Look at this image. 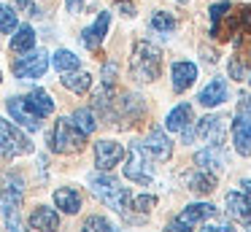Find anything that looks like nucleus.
Here are the masks:
<instances>
[{
	"label": "nucleus",
	"instance_id": "nucleus-7",
	"mask_svg": "<svg viewBox=\"0 0 251 232\" xmlns=\"http://www.w3.org/2000/svg\"><path fill=\"white\" fill-rule=\"evenodd\" d=\"M8 113H11V119L19 124V127L25 129H41V116H35L33 111H30V105L25 103V97H8Z\"/></svg>",
	"mask_w": 251,
	"mask_h": 232
},
{
	"label": "nucleus",
	"instance_id": "nucleus-1",
	"mask_svg": "<svg viewBox=\"0 0 251 232\" xmlns=\"http://www.w3.org/2000/svg\"><path fill=\"white\" fill-rule=\"evenodd\" d=\"M89 189H92V194L98 200H103L108 208L119 210V213H127L130 210V189L122 186L119 181H116L114 176H105V173H95V176H89Z\"/></svg>",
	"mask_w": 251,
	"mask_h": 232
},
{
	"label": "nucleus",
	"instance_id": "nucleus-33",
	"mask_svg": "<svg viewBox=\"0 0 251 232\" xmlns=\"http://www.w3.org/2000/svg\"><path fill=\"white\" fill-rule=\"evenodd\" d=\"M162 232H192V230H189V227L184 224V221H178V219H176V221H170V224L165 227Z\"/></svg>",
	"mask_w": 251,
	"mask_h": 232
},
{
	"label": "nucleus",
	"instance_id": "nucleus-30",
	"mask_svg": "<svg viewBox=\"0 0 251 232\" xmlns=\"http://www.w3.org/2000/svg\"><path fill=\"white\" fill-rule=\"evenodd\" d=\"M157 203V197H151V194H141V197H130V208L138 210V213H146V210H151V205Z\"/></svg>",
	"mask_w": 251,
	"mask_h": 232
},
{
	"label": "nucleus",
	"instance_id": "nucleus-6",
	"mask_svg": "<svg viewBox=\"0 0 251 232\" xmlns=\"http://www.w3.org/2000/svg\"><path fill=\"white\" fill-rule=\"evenodd\" d=\"M49 68V54L46 52H25V57H19L14 62V76L22 81H33V78H41Z\"/></svg>",
	"mask_w": 251,
	"mask_h": 232
},
{
	"label": "nucleus",
	"instance_id": "nucleus-34",
	"mask_svg": "<svg viewBox=\"0 0 251 232\" xmlns=\"http://www.w3.org/2000/svg\"><path fill=\"white\" fill-rule=\"evenodd\" d=\"M65 5H68V11H71V14H78V11H81V5H84V0H65Z\"/></svg>",
	"mask_w": 251,
	"mask_h": 232
},
{
	"label": "nucleus",
	"instance_id": "nucleus-18",
	"mask_svg": "<svg viewBox=\"0 0 251 232\" xmlns=\"http://www.w3.org/2000/svg\"><path fill=\"white\" fill-rule=\"evenodd\" d=\"M25 103L30 105V111L35 113V116H49V113H54V100H51V95L46 89H33L27 97H25Z\"/></svg>",
	"mask_w": 251,
	"mask_h": 232
},
{
	"label": "nucleus",
	"instance_id": "nucleus-37",
	"mask_svg": "<svg viewBox=\"0 0 251 232\" xmlns=\"http://www.w3.org/2000/svg\"><path fill=\"white\" fill-rule=\"evenodd\" d=\"M240 186L246 189V200L251 203V181H249V178H243V183H240Z\"/></svg>",
	"mask_w": 251,
	"mask_h": 232
},
{
	"label": "nucleus",
	"instance_id": "nucleus-10",
	"mask_svg": "<svg viewBox=\"0 0 251 232\" xmlns=\"http://www.w3.org/2000/svg\"><path fill=\"white\" fill-rule=\"evenodd\" d=\"M195 162L200 165V170H222L227 165V151L222 143H208V149L195 154Z\"/></svg>",
	"mask_w": 251,
	"mask_h": 232
},
{
	"label": "nucleus",
	"instance_id": "nucleus-38",
	"mask_svg": "<svg viewBox=\"0 0 251 232\" xmlns=\"http://www.w3.org/2000/svg\"><path fill=\"white\" fill-rule=\"evenodd\" d=\"M119 8L125 11L127 16H132V11H135V8H132V5H130V3H119Z\"/></svg>",
	"mask_w": 251,
	"mask_h": 232
},
{
	"label": "nucleus",
	"instance_id": "nucleus-28",
	"mask_svg": "<svg viewBox=\"0 0 251 232\" xmlns=\"http://www.w3.org/2000/svg\"><path fill=\"white\" fill-rule=\"evenodd\" d=\"M17 30V11L0 3V32H14Z\"/></svg>",
	"mask_w": 251,
	"mask_h": 232
},
{
	"label": "nucleus",
	"instance_id": "nucleus-24",
	"mask_svg": "<svg viewBox=\"0 0 251 232\" xmlns=\"http://www.w3.org/2000/svg\"><path fill=\"white\" fill-rule=\"evenodd\" d=\"M33 46H35V30L30 25H22L17 30V35L11 38V52L25 54V52H30Z\"/></svg>",
	"mask_w": 251,
	"mask_h": 232
},
{
	"label": "nucleus",
	"instance_id": "nucleus-35",
	"mask_svg": "<svg viewBox=\"0 0 251 232\" xmlns=\"http://www.w3.org/2000/svg\"><path fill=\"white\" fill-rule=\"evenodd\" d=\"M202 232H235L232 227H227V224H213V227H205Z\"/></svg>",
	"mask_w": 251,
	"mask_h": 232
},
{
	"label": "nucleus",
	"instance_id": "nucleus-12",
	"mask_svg": "<svg viewBox=\"0 0 251 232\" xmlns=\"http://www.w3.org/2000/svg\"><path fill=\"white\" fill-rule=\"evenodd\" d=\"M146 151L154 156V159H159V162H165V159H170V154H173V143H170V138L165 135V129H151V135L146 138Z\"/></svg>",
	"mask_w": 251,
	"mask_h": 232
},
{
	"label": "nucleus",
	"instance_id": "nucleus-27",
	"mask_svg": "<svg viewBox=\"0 0 251 232\" xmlns=\"http://www.w3.org/2000/svg\"><path fill=\"white\" fill-rule=\"evenodd\" d=\"M81 232H116V227L111 224L108 219H103V216H89V219L84 221Z\"/></svg>",
	"mask_w": 251,
	"mask_h": 232
},
{
	"label": "nucleus",
	"instance_id": "nucleus-5",
	"mask_svg": "<svg viewBox=\"0 0 251 232\" xmlns=\"http://www.w3.org/2000/svg\"><path fill=\"white\" fill-rule=\"evenodd\" d=\"M33 151V143L27 140V135H22L11 122L0 116V156H22V154H30Z\"/></svg>",
	"mask_w": 251,
	"mask_h": 232
},
{
	"label": "nucleus",
	"instance_id": "nucleus-8",
	"mask_svg": "<svg viewBox=\"0 0 251 232\" xmlns=\"http://www.w3.org/2000/svg\"><path fill=\"white\" fill-rule=\"evenodd\" d=\"M122 156H125V149L116 140H98L95 143V159H98L100 170H111L114 165L122 162Z\"/></svg>",
	"mask_w": 251,
	"mask_h": 232
},
{
	"label": "nucleus",
	"instance_id": "nucleus-2",
	"mask_svg": "<svg viewBox=\"0 0 251 232\" xmlns=\"http://www.w3.org/2000/svg\"><path fill=\"white\" fill-rule=\"evenodd\" d=\"M162 70V52L149 41H138L130 57V73L135 81H154Z\"/></svg>",
	"mask_w": 251,
	"mask_h": 232
},
{
	"label": "nucleus",
	"instance_id": "nucleus-17",
	"mask_svg": "<svg viewBox=\"0 0 251 232\" xmlns=\"http://www.w3.org/2000/svg\"><path fill=\"white\" fill-rule=\"evenodd\" d=\"M227 213L240 224H251V203L246 200V194H238V192L227 194Z\"/></svg>",
	"mask_w": 251,
	"mask_h": 232
},
{
	"label": "nucleus",
	"instance_id": "nucleus-21",
	"mask_svg": "<svg viewBox=\"0 0 251 232\" xmlns=\"http://www.w3.org/2000/svg\"><path fill=\"white\" fill-rule=\"evenodd\" d=\"M192 124V108L186 105H176L173 111L168 113V119H165V127L170 129V132H181L184 127H189Z\"/></svg>",
	"mask_w": 251,
	"mask_h": 232
},
{
	"label": "nucleus",
	"instance_id": "nucleus-9",
	"mask_svg": "<svg viewBox=\"0 0 251 232\" xmlns=\"http://www.w3.org/2000/svg\"><path fill=\"white\" fill-rule=\"evenodd\" d=\"M224 132H227V119L224 116H205L197 122L195 135L200 140H208V143H222Z\"/></svg>",
	"mask_w": 251,
	"mask_h": 232
},
{
	"label": "nucleus",
	"instance_id": "nucleus-13",
	"mask_svg": "<svg viewBox=\"0 0 251 232\" xmlns=\"http://www.w3.org/2000/svg\"><path fill=\"white\" fill-rule=\"evenodd\" d=\"M30 227L38 230V232H57V230H60V216H57L54 208L38 205V208L30 213Z\"/></svg>",
	"mask_w": 251,
	"mask_h": 232
},
{
	"label": "nucleus",
	"instance_id": "nucleus-25",
	"mask_svg": "<svg viewBox=\"0 0 251 232\" xmlns=\"http://www.w3.org/2000/svg\"><path fill=\"white\" fill-rule=\"evenodd\" d=\"M71 122L76 124L84 135H92L95 129H98V119H95V113L89 111V108H78V111H73Z\"/></svg>",
	"mask_w": 251,
	"mask_h": 232
},
{
	"label": "nucleus",
	"instance_id": "nucleus-15",
	"mask_svg": "<svg viewBox=\"0 0 251 232\" xmlns=\"http://www.w3.org/2000/svg\"><path fill=\"white\" fill-rule=\"evenodd\" d=\"M216 216V208L211 203H195V205H186L184 210L178 213V221H184L186 227H195V224H202V221L213 219Z\"/></svg>",
	"mask_w": 251,
	"mask_h": 232
},
{
	"label": "nucleus",
	"instance_id": "nucleus-20",
	"mask_svg": "<svg viewBox=\"0 0 251 232\" xmlns=\"http://www.w3.org/2000/svg\"><path fill=\"white\" fill-rule=\"evenodd\" d=\"M54 205L60 210H65V213H78L81 210V194L71 186H62L54 192Z\"/></svg>",
	"mask_w": 251,
	"mask_h": 232
},
{
	"label": "nucleus",
	"instance_id": "nucleus-29",
	"mask_svg": "<svg viewBox=\"0 0 251 232\" xmlns=\"http://www.w3.org/2000/svg\"><path fill=\"white\" fill-rule=\"evenodd\" d=\"M151 27L159 32H173L176 30V19L170 14H162V11H157V14L151 16Z\"/></svg>",
	"mask_w": 251,
	"mask_h": 232
},
{
	"label": "nucleus",
	"instance_id": "nucleus-11",
	"mask_svg": "<svg viewBox=\"0 0 251 232\" xmlns=\"http://www.w3.org/2000/svg\"><path fill=\"white\" fill-rule=\"evenodd\" d=\"M232 140H235V151L240 156L251 154V116H240L232 122Z\"/></svg>",
	"mask_w": 251,
	"mask_h": 232
},
{
	"label": "nucleus",
	"instance_id": "nucleus-16",
	"mask_svg": "<svg viewBox=\"0 0 251 232\" xmlns=\"http://www.w3.org/2000/svg\"><path fill=\"white\" fill-rule=\"evenodd\" d=\"M200 105H205V108H216V105H222L224 100H227V81L224 78H213V81H208V86L200 92Z\"/></svg>",
	"mask_w": 251,
	"mask_h": 232
},
{
	"label": "nucleus",
	"instance_id": "nucleus-40",
	"mask_svg": "<svg viewBox=\"0 0 251 232\" xmlns=\"http://www.w3.org/2000/svg\"><path fill=\"white\" fill-rule=\"evenodd\" d=\"M249 81H251V76H249Z\"/></svg>",
	"mask_w": 251,
	"mask_h": 232
},
{
	"label": "nucleus",
	"instance_id": "nucleus-4",
	"mask_svg": "<svg viewBox=\"0 0 251 232\" xmlns=\"http://www.w3.org/2000/svg\"><path fill=\"white\" fill-rule=\"evenodd\" d=\"M125 176L135 183H143L149 186L154 178V165H151V156H149L146 146L143 143H132L130 146V159L125 165Z\"/></svg>",
	"mask_w": 251,
	"mask_h": 232
},
{
	"label": "nucleus",
	"instance_id": "nucleus-19",
	"mask_svg": "<svg viewBox=\"0 0 251 232\" xmlns=\"http://www.w3.org/2000/svg\"><path fill=\"white\" fill-rule=\"evenodd\" d=\"M197 78V65L195 62H176L173 65V89L184 92L195 84Z\"/></svg>",
	"mask_w": 251,
	"mask_h": 232
},
{
	"label": "nucleus",
	"instance_id": "nucleus-3",
	"mask_svg": "<svg viewBox=\"0 0 251 232\" xmlns=\"http://www.w3.org/2000/svg\"><path fill=\"white\" fill-rule=\"evenodd\" d=\"M49 143H51V149H54L57 154H76V151L84 149L87 135H84L81 129L71 122V119H57L54 129H51V140H49Z\"/></svg>",
	"mask_w": 251,
	"mask_h": 232
},
{
	"label": "nucleus",
	"instance_id": "nucleus-23",
	"mask_svg": "<svg viewBox=\"0 0 251 232\" xmlns=\"http://www.w3.org/2000/svg\"><path fill=\"white\" fill-rule=\"evenodd\" d=\"M186 183H189V189H192L195 194H211L213 189H216V178H213L208 170L186 176Z\"/></svg>",
	"mask_w": 251,
	"mask_h": 232
},
{
	"label": "nucleus",
	"instance_id": "nucleus-39",
	"mask_svg": "<svg viewBox=\"0 0 251 232\" xmlns=\"http://www.w3.org/2000/svg\"><path fill=\"white\" fill-rule=\"evenodd\" d=\"M178 3H186V0H178Z\"/></svg>",
	"mask_w": 251,
	"mask_h": 232
},
{
	"label": "nucleus",
	"instance_id": "nucleus-22",
	"mask_svg": "<svg viewBox=\"0 0 251 232\" xmlns=\"http://www.w3.org/2000/svg\"><path fill=\"white\" fill-rule=\"evenodd\" d=\"M62 86L76 95H84V92L92 86V76L89 73H81V70H71V73H62Z\"/></svg>",
	"mask_w": 251,
	"mask_h": 232
},
{
	"label": "nucleus",
	"instance_id": "nucleus-26",
	"mask_svg": "<svg viewBox=\"0 0 251 232\" xmlns=\"http://www.w3.org/2000/svg\"><path fill=\"white\" fill-rule=\"evenodd\" d=\"M51 65H54L60 73H71V70H78V57L68 49H60V52L51 57Z\"/></svg>",
	"mask_w": 251,
	"mask_h": 232
},
{
	"label": "nucleus",
	"instance_id": "nucleus-36",
	"mask_svg": "<svg viewBox=\"0 0 251 232\" xmlns=\"http://www.w3.org/2000/svg\"><path fill=\"white\" fill-rule=\"evenodd\" d=\"M17 3H19V8H27L30 14H33V16H35V14H41L38 8H33V3H30V0H17Z\"/></svg>",
	"mask_w": 251,
	"mask_h": 232
},
{
	"label": "nucleus",
	"instance_id": "nucleus-31",
	"mask_svg": "<svg viewBox=\"0 0 251 232\" xmlns=\"http://www.w3.org/2000/svg\"><path fill=\"white\" fill-rule=\"evenodd\" d=\"M238 113H240V116H251V97H249V95H240Z\"/></svg>",
	"mask_w": 251,
	"mask_h": 232
},
{
	"label": "nucleus",
	"instance_id": "nucleus-14",
	"mask_svg": "<svg viewBox=\"0 0 251 232\" xmlns=\"http://www.w3.org/2000/svg\"><path fill=\"white\" fill-rule=\"evenodd\" d=\"M108 25H111V14L100 11V16L95 19V25L87 27V30L81 32V43H84L87 49H98L100 43H103L105 32H108Z\"/></svg>",
	"mask_w": 251,
	"mask_h": 232
},
{
	"label": "nucleus",
	"instance_id": "nucleus-32",
	"mask_svg": "<svg viewBox=\"0 0 251 232\" xmlns=\"http://www.w3.org/2000/svg\"><path fill=\"white\" fill-rule=\"evenodd\" d=\"M114 76H116V65L108 62V65H105V70H103V84L114 86Z\"/></svg>",
	"mask_w": 251,
	"mask_h": 232
}]
</instances>
